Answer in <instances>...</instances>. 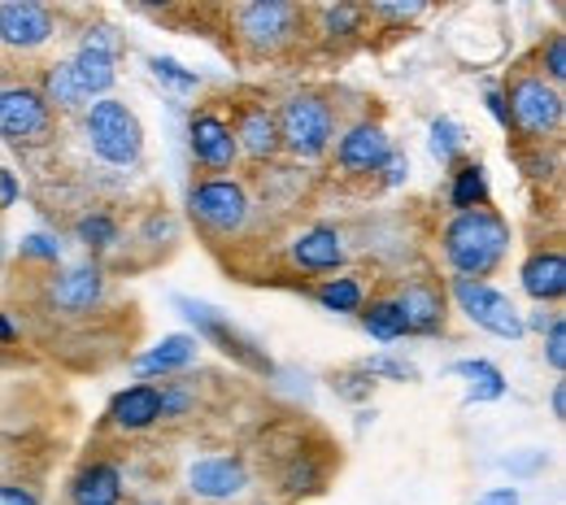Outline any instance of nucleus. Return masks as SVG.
Returning a JSON list of instances; mask_svg holds the SVG:
<instances>
[{
	"label": "nucleus",
	"instance_id": "45",
	"mask_svg": "<svg viewBox=\"0 0 566 505\" xmlns=\"http://www.w3.org/2000/svg\"><path fill=\"white\" fill-rule=\"evenodd\" d=\"M527 453H532V457H514V453H510V457H505V471H510V475H536V471L549 462L541 449H527Z\"/></svg>",
	"mask_w": 566,
	"mask_h": 505
},
{
	"label": "nucleus",
	"instance_id": "4",
	"mask_svg": "<svg viewBox=\"0 0 566 505\" xmlns=\"http://www.w3.org/2000/svg\"><path fill=\"white\" fill-rule=\"evenodd\" d=\"M505 101V131H514L527 148L549 145L566 123V101L554 83H545L536 71H518L501 87Z\"/></svg>",
	"mask_w": 566,
	"mask_h": 505
},
{
	"label": "nucleus",
	"instance_id": "28",
	"mask_svg": "<svg viewBox=\"0 0 566 505\" xmlns=\"http://www.w3.org/2000/svg\"><path fill=\"white\" fill-rule=\"evenodd\" d=\"M40 96H44V105H49L53 114H83V109H87V101H83V92H78V83H74V74H71V62H53V66L44 71Z\"/></svg>",
	"mask_w": 566,
	"mask_h": 505
},
{
	"label": "nucleus",
	"instance_id": "19",
	"mask_svg": "<svg viewBox=\"0 0 566 505\" xmlns=\"http://www.w3.org/2000/svg\"><path fill=\"white\" fill-rule=\"evenodd\" d=\"M105 419H109L114 432H127V435L157 428L161 423V392H157V383H132V388L114 392Z\"/></svg>",
	"mask_w": 566,
	"mask_h": 505
},
{
	"label": "nucleus",
	"instance_id": "51",
	"mask_svg": "<svg viewBox=\"0 0 566 505\" xmlns=\"http://www.w3.org/2000/svg\"><path fill=\"white\" fill-rule=\"evenodd\" d=\"M140 505H166L161 497H148V502H140Z\"/></svg>",
	"mask_w": 566,
	"mask_h": 505
},
{
	"label": "nucleus",
	"instance_id": "46",
	"mask_svg": "<svg viewBox=\"0 0 566 505\" xmlns=\"http://www.w3.org/2000/svg\"><path fill=\"white\" fill-rule=\"evenodd\" d=\"M18 197H22V188H18L13 170H4V166H0V210H13V206H18Z\"/></svg>",
	"mask_w": 566,
	"mask_h": 505
},
{
	"label": "nucleus",
	"instance_id": "13",
	"mask_svg": "<svg viewBox=\"0 0 566 505\" xmlns=\"http://www.w3.org/2000/svg\"><path fill=\"white\" fill-rule=\"evenodd\" d=\"M57 35V13L35 0H4L0 4V49L9 53H40Z\"/></svg>",
	"mask_w": 566,
	"mask_h": 505
},
{
	"label": "nucleus",
	"instance_id": "27",
	"mask_svg": "<svg viewBox=\"0 0 566 505\" xmlns=\"http://www.w3.org/2000/svg\"><path fill=\"white\" fill-rule=\"evenodd\" d=\"M449 375L471 379V388H467V406H484V401H501V397H505V375H501L489 358L453 361V366H449Z\"/></svg>",
	"mask_w": 566,
	"mask_h": 505
},
{
	"label": "nucleus",
	"instance_id": "15",
	"mask_svg": "<svg viewBox=\"0 0 566 505\" xmlns=\"http://www.w3.org/2000/svg\"><path fill=\"white\" fill-rule=\"evenodd\" d=\"M188 152H192V161H197L201 170H210V175H227V170L240 161L235 136H231L227 118H222L218 109H210V105L188 114Z\"/></svg>",
	"mask_w": 566,
	"mask_h": 505
},
{
	"label": "nucleus",
	"instance_id": "42",
	"mask_svg": "<svg viewBox=\"0 0 566 505\" xmlns=\"http://www.w3.org/2000/svg\"><path fill=\"white\" fill-rule=\"evenodd\" d=\"M419 13L423 4H366V18H379V22H410Z\"/></svg>",
	"mask_w": 566,
	"mask_h": 505
},
{
	"label": "nucleus",
	"instance_id": "16",
	"mask_svg": "<svg viewBox=\"0 0 566 505\" xmlns=\"http://www.w3.org/2000/svg\"><path fill=\"white\" fill-rule=\"evenodd\" d=\"M392 301H397V309H401L410 336H440V332H444V318H449V292L440 288L436 280H427V275L401 280V288H397Z\"/></svg>",
	"mask_w": 566,
	"mask_h": 505
},
{
	"label": "nucleus",
	"instance_id": "8",
	"mask_svg": "<svg viewBox=\"0 0 566 505\" xmlns=\"http://www.w3.org/2000/svg\"><path fill=\"white\" fill-rule=\"evenodd\" d=\"M53 136H57V114L44 105L40 87H27V83L0 87V140L4 145L27 152V148L53 145Z\"/></svg>",
	"mask_w": 566,
	"mask_h": 505
},
{
	"label": "nucleus",
	"instance_id": "40",
	"mask_svg": "<svg viewBox=\"0 0 566 505\" xmlns=\"http://www.w3.org/2000/svg\"><path fill=\"white\" fill-rule=\"evenodd\" d=\"M379 179H384V188H401V183L410 179V157H406L401 148H392L388 161L379 166Z\"/></svg>",
	"mask_w": 566,
	"mask_h": 505
},
{
	"label": "nucleus",
	"instance_id": "29",
	"mask_svg": "<svg viewBox=\"0 0 566 505\" xmlns=\"http://www.w3.org/2000/svg\"><path fill=\"white\" fill-rule=\"evenodd\" d=\"M74 240L92 253V262L101 257V253H109V249H118L123 244V227H118V218L105 214V210H92V214H83L74 222Z\"/></svg>",
	"mask_w": 566,
	"mask_h": 505
},
{
	"label": "nucleus",
	"instance_id": "34",
	"mask_svg": "<svg viewBox=\"0 0 566 505\" xmlns=\"http://www.w3.org/2000/svg\"><path fill=\"white\" fill-rule=\"evenodd\" d=\"M357 370H366L370 379H392V383H415L419 379V366L406 358H392V354H375V358L357 361Z\"/></svg>",
	"mask_w": 566,
	"mask_h": 505
},
{
	"label": "nucleus",
	"instance_id": "9",
	"mask_svg": "<svg viewBox=\"0 0 566 505\" xmlns=\"http://www.w3.org/2000/svg\"><path fill=\"white\" fill-rule=\"evenodd\" d=\"M449 296L458 301V309L480 327V332H489L496 340H523L527 332H523V314H518V305L505 296L501 288L493 284H480V280H453L449 284Z\"/></svg>",
	"mask_w": 566,
	"mask_h": 505
},
{
	"label": "nucleus",
	"instance_id": "50",
	"mask_svg": "<svg viewBox=\"0 0 566 505\" xmlns=\"http://www.w3.org/2000/svg\"><path fill=\"white\" fill-rule=\"evenodd\" d=\"M18 340V323L9 314H0V345H13Z\"/></svg>",
	"mask_w": 566,
	"mask_h": 505
},
{
	"label": "nucleus",
	"instance_id": "38",
	"mask_svg": "<svg viewBox=\"0 0 566 505\" xmlns=\"http://www.w3.org/2000/svg\"><path fill=\"white\" fill-rule=\"evenodd\" d=\"M332 388H336V397H345V401H354V406H361V401H370V392H375V379L366 375V370H340L336 379H332Z\"/></svg>",
	"mask_w": 566,
	"mask_h": 505
},
{
	"label": "nucleus",
	"instance_id": "43",
	"mask_svg": "<svg viewBox=\"0 0 566 505\" xmlns=\"http://www.w3.org/2000/svg\"><path fill=\"white\" fill-rule=\"evenodd\" d=\"M0 505H44V497H40V488H31V484L4 480V484H0Z\"/></svg>",
	"mask_w": 566,
	"mask_h": 505
},
{
	"label": "nucleus",
	"instance_id": "3",
	"mask_svg": "<svg viewBox=\"0 0 566 505\" xmlns=\"http://www.w3.org/2000/svg\"><path fill=\"white\" fill-rule=\"evenodd\" d=\"M280 148L292 161H323L336 145V105L323 87H296L275 105Z\"/></svg>",
	"mask_w": 566,
	"mask_h": 505
},
{
	"label": "nucleus",
	"instance_id": "21",
	"mask_svg": "<svg viewBox=\"0 0 566 505\" xmlns=\"http://www.w3.org/2000/svg\"><path fill=\"white\" fill-rule=\"evenodd\" d=\"M71 505H123V466L92 457L71 475Z\"/></svg>",
	"mask_w": 566,
	"mask_h": 505
},
{
	"label": "nucleus",
	"instance_id": "10",
	"mask_svg": "<svg viewBox=\"0 0 566 505\" xmlns=\"http://www.w3.org/2000/svg\"><path fill=\"white\" fill-rule=\"evenodd\" d=\"M227 127L235 136V152L249 166H275V157H280L283 148H280V123H275V105L271 101H262V96L235 101Z\"/></svg>",
	"mask_w": 566,
	"mask_h": 505
},
{
	"label": "nucleus",
	"instance_id": "12",
	"mask_svg": "<svg viewBox=\"0 0 566 505\" xmlns=\"http://www.w3.org/2000/svg\"><path fill=\"white\" fill-rule=\"evenodd\" d=\"M105 292H109V275L101 262H74L62 266L53 280H49V309L53 314H66V318H87L92 309L105 305Z\"/></svg>",
	"mask_w": 566,
	"mask_h": 505
},
{
	"label": "nucleus",
	"instance_id": "11",
	"mask_svg": "<svg viewBox=\"0 0 566 505\" xmlns=\"http://www.w3.org/2000/svg\"><path fill=\"white\" fill-rule=\"evenodd\" d=\"M392 152V136L379 118H357L354 127L340 131V140L332 145V161L345 179H375L379 166Z\"/></svg>",
	"mask_w": 566,
	"mask_h": 505
},
{
	"label": "nucleus",
	"instance_id": "26",
	"mask_svg": "<svg viewBox=\"0 0 566 505\" xmlns=\"http://www.w3.org/2000/svg\"><path fill=\"white\" fill-rule=\"evenodd\" d=\"M357 323H361V332H366L370 340H379V345H397V340L410 336V332H406V318H401V309H397L392 296L366 301V305L357 309Z\"/></svg>",
	"mask_w": 566,
	"mask_h": 505
},
{
	"label": "nucleus",
	"instance_id": "17",
	"mask_svg": "<svg viewBox=\"0 0 566 505\" xmlns=\"http://www.w3.org/2000/svg\"><path fill=\"white\" fill-rule=\"evenodd\" d=\"M188 488L192 497L201 502H231L249 488V466L240 453H210V457H197L192 471H188Z\"/></svg>",
	"mask_w": 566,
	"mask_h": 505
},
{
	"label": "nucleus",
	"instance_id": "24",
	"mask_svg": "<svg viewBox=\"0 0 566 505\" xmlns=\"http://www.w3.org/2000/svg\"><path fill=\"white\" fill-rule=\"evenodd\" d=\"M71 74H74V83H78V92H83L87 105H92V101H105L109 87L118 83V57L78 44V53L71 57Z\"/></svg>",
	"mask_w": 566,
	"mask_h": 505
},
{
	"label": "nucleus",
	"instance_id": "1",
	"mask_svg": "<svg viewBox=\"0 0 566 505\" xmlns=\"http://www.w3.org/2000/svg\"><path fill=\"white\" fill-rule=\"evenodd\" d=\"M514 244V227L501 210H471V214H453L440 227V257L453 271V280H480L489 284L510 257Z\"/></svg>",
	"mask_w": 566,
	"mask_h": 505
},
{
	"label": "nucleus",
	"instance_id": "18",
	"mask_svg": "<svg viewBox=\"0 0 566 505\" xmlns=\"http://www.w3.org/2000/svg\"><path fill=\"white\" fill-rule=\"evenodd\" d=\"M327 449H292L280 466V493L287 502H301V497H318L332 480V457H323Z\"/></svg>",
	"mask_w": 566,
	"mask_h": 505
},
{
	"label": "nucleus",
	"instance_id": "20",
	"mask_svg": "<svg viewBox=\"0 0 566 505\" xmlns=\"http://www.w3.org/2000/svg\"><path fill=\"white\" fill-rule=\"evenodd\" d=\"M518 280H523V292H527L536 305H558L566 296L563 249H536V253H527V262L518 266Z\"/></svg>",
	"mask_w": 566,
	"mask_h": 505
},
{
	"label": "nucleus",
	"instance_id": "39",
	"mask_svg": "<svg viewBox=\"0 0 566 505\" xmlns=\"http://www.w3.org/2000/svg\"><path fill=\"white\" fill-rule=\"evenodd\" d=\"M545 361H549V370L563 379V370H566V318H558V323L545 332Z\"/></svg>",
	"mask_w": 566,
	"mask_h": 505
},
{
	"label": "nucleus",
	"instance_id": "2",
	"mask_svg": "<svg viewBox=\"0 0 566 505\" xmlns=\"http://www.w3.org/2000/svg\"><path fill=\"white\" fill-rule=\"evenodd\" d=\"M231 35L249 57H280L310 35V9L287 0H253L227 9Z\"/></svg>",
	"mask_w": 566,
	"mask_h": 505
},
{
	"label": "nucleus",
	"instance_id": "49",
	"mask_svg": "<svg viewBox=\"0 0 566 505\" xmlns=\"http://www.w3.org/2000/svg\"><path fill=\"white\" fill-rule=\"evenodd\" d=\"M549 410H554V419H558V423L566 419V383L563 379H558V383H554V392H549Z\"/></svg>",
	"mask_w": 566,
	"mask_h": 505
},
{
	"label": "nucleus",
	"instance_id": "47",
	"mask_svg": "<svg viewBox=\"0 0 566 505\" xmlns=\"http://www.w3.org/2000/svg\"><path fill=\"white\" fill-rule=\"evenodd\" d=\"M518 488H493V493H484V497H475V505H518Z\"/></svg>",
	"mask_w": 566,
	"mask_h": 505
},
{
	"label": "nucleus",
	"instance_id": "14",
	"mask_svg": "<svg viewBox=\"0 0 566 505\" xmlns=\"http://www.w3.org/2000/svg\"><path fill=\"white\" fill-rule=\"evenodd\" d=\"M287 262L301 275H340L349 262V249H345V235L336 227L314 222L287 240Z\"/></svg>",
	"mask_w": 566,
	"mask_h": 505
},
{
	"label": "nucleus",
	"instance_id": "36",
	"mask_svg": "<svg viewBox=\"0 0 566 505\" xmlns=\"http://www.w3.org/2000/svg\"><path fill=\"white\" fill-rule=\"evenodd\" d=\"M148 71H153L157 83H166V87H175V92H197V87H201V74L179 66L175 57H148Z\"/></svg>",
	"mask_w": 566,
	"mask_h": 505
},
{
	"label": "nucleus",
	"instance_id": "7",
	"mask_svg": "<svg viewBox=\"0 0 566 505\" xmlns=\"http://www.w3.org/2000/svg\"><path fill=\"white\" fill-rule=\"evenodd\" d=\"M175 309L197 327V340H210L222 358H231L235 366H244L253 375H271L275 370V361L266 358V349L249 332H240L222 309H213L206 301H192V296H175Z\"/></svg>",
	"mask_w": 566,
	"mask_h": 505
},
{
	"label": "nucleus",
	"instance_id": "41",
	"mask_svg": "<svg viewBox=\"0 0 566 505\" xmlns=\"http://www.w3.org/2000/svg\"><path fill=\"white\" fill-rule=\"evenodd\" d=\"M518 166H523V175H527V179H545V175H554V157L545 152V145L518 152Z\"/></svg>",
	"mask_w": 566,
	"mask_h": 505
},
{
	"label": "nucleus",
	"instance_id": "32",
	"mask_svg": "<svg viewBox=\"0 0 566 505\" xmlns=\"http://www.w3.org/2000/svg\"><path fill=\"white\" fill-rule=\"evenodd\" d=\"M157 392H161V423H179V419H188L197 410V388L188 379H170Z\"/></svg>",
	"mask_w": 566,
	"mask_h": 505
},
{
	"label": "nucleus",
	"instance_id": "37",
	"mask_svg": "<svg viewBox=\"0 0 566 505\" xmlns=\"http://www.w3.org/2000/svg\"><path fill=\"white\" fill-rule=\"evenodd\" d=\"M140 240L144 244H157V249H170V244L179 240V222L166 214V210H153V214L144 218Z\"/></svg>",
	"mask_w": 566,
	"mask_h": 505
},
{
	"label": "nucleus",
	"instance_id": "5",
	"mask_svg": "<svg viewBox=\"0 0 566 505\" xmlns=\"http://www.w3.org/2000/svg\"><path fill=\"white\" fill-rule=\"evenodd\" d=\"M188 218L206 240H235L253 222V197L231 175H206L188 188Z\"/></svg>",
	"mask_w": 566,
	"mask_h": 505
},
{
	"label": "nucleus",
	"instance_id": "6",
	"mask_svg": "<svg viewBox=\"0 0 566 505\" xmlns=\"http://www.w3.org/2000/svg\"><path fill=\"white\" fill-rule=\"evenodd\" d=\"M83 140L92 148L96 161L114 166V170H127L144 157V127L136 118L132 105L105 96V101H92L83 109Z\"/></svg>",
	"mask_w": 566,
	"mask_h": 505
},
{
	"label": "nucleus",
	"instance_id": "35",
	"mask_svg": "<svg viewBox=\"0 0 566 505\" xmlns=\"http://www.w3.org/2000/svg\"><path fill=\"white\" fill-rule=\"evenodd\" d=\"M536 74L563 92V83H566V35L563 31H549V35H545V44H541V71Z\"/></svg>",
	"mask_w": 566,
	"mask_h": 505
},
{
	"label": "nucleus",
	"instance_id": "30",
	"mask_svg": "<svg viewBox=\"0 0 566 505\" xmlns=\"http://www.w3.org/2000/svg\"><path fill=\"white\" fill-rule=\"evenodd\" d=\"M310 296L323 305V309H332V314H357L361 305H366V288H361V280L357 275H336V280H318Z\"/></svg>",
	"mask_w": 566,
	"mask_h": 505
},
{
	"label": "nucleus",
	"instance_id": "25",
	"mask_svg": "<svg viewBox=\"0 0 566 505\" xmlns=\"http://www.w3.org/2000/svg\"><path fill=\"white\" fill-rule=\"evenodd\" d=\"M366 31V4H327V9H310V35L327 40V44H345Z\"/></svg>",
	"mask_w": 566,
	"mask_h": 505
},
{
	"label": "nucleus",
	"instance_id": "31",
	"mask_svg": "<svg viewBox=\"0 0 566 505\" xmlns=\"http://www.w3.org/2000/svg\"><path fill=\"white\" fill-rule=\"evenodd\" d=\"M427 148H431V157H436L444 170H453V166L467 157V127L453 123V118H436V123L427 127Z\"/></svg>",
	"mask_w": 566,
	"mask_h": 505
},
{
	"label": "nucleus",
	"instance_id": "23",
	"mask_svg": "<svg viewBox=\"0 0 566 505\" xmlns=\"http://www.w3.org/2000/svg\"><path fill=\"white\" fill-rule=\"evenodd\" d=\"M453 214H471V210H489L493 206V188H489V170L475 157H462L449 170V192H444Z\"/></svg>",
	"mask_w": 566,
	"mask_h": 505
},
{
	"label": "nucleus",
	"instance_id": "33",
	"mask_svg": "<svg viewBox=\"0 0 566 505\" xmlns=\"http://www.w3.org/2000/svg\"><path fill=\"white\" fill-rule=\"evenodd\" d=\"M18 257H22V262H35V266H57V262H62V235L31 231V235H22Z\"/></svg>",
	"mask_w": 566,
	"mask_h": 505
},
{
	"label": "nucleus",
	"instance_id": "48",
	"mask_svg": "<svg viewBox=\"0 0 566 505\" xmlns=\"http://www.w3.org/2000/svg\"><path fill=\"white\" fill-rule=\"evenodd\" d=\"M484 105H489V114L496 118V127H505V101H501V87H489Z\"/></svg>",
	"mask_w": 566,
	"mask_h": 505
},
{
	"label": "nucleus",
	"instance_id": "44",
	"mask_svg": "<svg viewBox=\"0 0 566 505\" xmlns=\"http://www.w3.org/2000/svg\"><path fill=\"white\" fill-rule=\"evenodd\" d=\"M558 318H563V309H558V305H536V309H532V318H523V332L545 336V332H549Z\"/></svg>",
	"mask_w": 566,
	"mask_h": 505
},
{
	"label": "nucleus",
	"instance_id": "22",
	"mask_svg": "<svg viewBox=\"0 0 566 505\" xmlns=\"http://www.w3.org/2000/svg\"><path fill=\"white\" fill-rule=\"evenodd\" d=\"M197 354H201V340L188 336V332H175V336H161L148 354L132 361V370L140 379H170V375H184L197 361Z\"/></svg>",
	"mask_w": 566,
	"mask_h": 505
}]
</instances>
